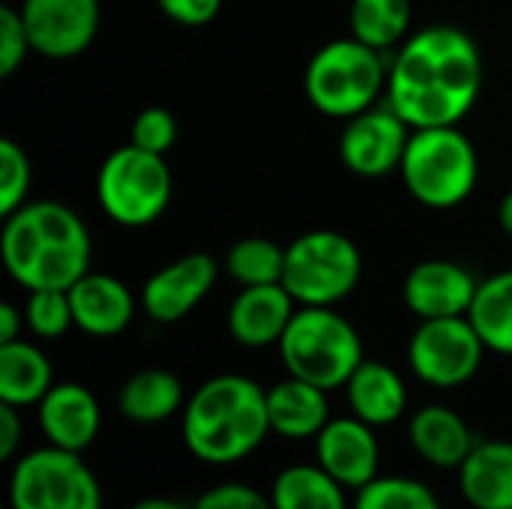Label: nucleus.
Instances as JSON below:
<instances>
[{
  "instance_id": "nucleus-4",
  "label": "nucleus",
  "mask_w": 512,
  "mask_h": 509,
  "mask_svg": "<svg viewBox=\"0 0 512 509\" xmlns=\"http://www.w3.org/2000/svg\"><path fill=\"white\" fill-rule=\"evenodd\" d=\"M387 78L390 66L384 60V51L345 36L321 45L312 54L303 87L312 108L336 120H351L378 105L381 96H387Z\"/></svg>"
},
{
  "instance_id": "nucleus-3",
  "label": "nucleus",
  "mask_w": 512,
  "mask_h": 509,
  "mask_svg": "<svg viewBox=\"0 0 512 509\" xmlns=\"http://www.w3.org/2000/svg\"><path fill=\"white\" fill-rule=\"evenodd\" d=\"M183 444L204 465H234L249 459L270 429L267 390L246 375H216L204 381L183 408Z\"/></svg>"
},
{
  "instance_id": "nucleus-26",
  "label": "nucleus",
  "mask_w": 512,
  "mask_h": 509,
  "mask_svg": "<svg viewBox=\"0 0 512 509\" xmlns=\"http://www.w3.org/2000/svg\"><path fill=\"white\" fill-rule=\"evenodd\" d=\"M468 318L489 351L512 357V270L480 282Z\"/></svg>"
},
{
  "instance_id": "nucleus-24",
  "label": "nucleus",
  "mask_w": 512,
  "mask_h": 509,
  "mask_svg": "<svg viewBox=\"0 0 512 509\" xmlns=\"http://www.w3.org/2000/svg\"><path fill=\"white\" fill-rule=\"evenodd\" d=\"M117 408L129 423L156 426L171 420L183 405V384L168 369H141L117 393Z\"/></svg>"
},
{
  "instance_id": "nucleus-21",
  "label": "nucleus",
  "mask_w": 512,
  "mask_h": 509,
  "mask_svg": "<svg viewBox=\"0 0 512 509\" xmlns=\"http://www.w3.org/2000/svg\"><path fill=\"white\" fill-rule=\"evenodd\" d=\"M267 411H270V429L291 441L318 438V432L330 423L327 390L294 375H288L285 381L267 390Z\"/></svg>"
},
{
  "instance_id": "nucleus-28",
  "label": "nucleus",
  "mask_w": 512,
  "mask_h": 509,
  "mask_svg": "<svg viewBox=\"0 0 512 509\" xmlns=\"http://www.w3.org/2000/svg\"><path fill=\"white\" fill-rule=\"evenodd\" d=\"M225 273L240 288L276 285L285 273V249L270 237H243L225 255Z\"/></svg>"
},
{
  "instance_id": "nucleus-15",
  "label": "nucleus",
  "mask_w": 512,
  "mask_h": 509,
  "mask_svg": "<svg viewBox=\"0 0 512 509\" xmlns=\"http://www.w3.org/2000/svg\"><path fill=\"white\" fill-rule=\"evenodd\" d=\"M477 288L480 282L468 267L447 258H432L411 267L402 285V300L420 321L459 318L471 312Z\"/></svg>"
},
{
  "instance_id": "nucleus-31",
  "label": "nucleus",
  "mask_w": 512,
  "mask_h": 509,
  "mask_svg": "<svg viewBox=\"0 0 512 509\" xmlns=\"http://www.w3.org/2000/svg\"><path fill=\"white\" fill-rule=\"evenodd\" d=\"M30 180L33 171L24 147L12 138H0V216H9L21 204H27Z\"/></svg>"
},
{
  "instance_id": "nucleus-35",
  "label": "nucleus",
  "mask_w": 512,
  "mask_h": 509,
  "mask_svg": "<svg viewBox=\"0 0 512 509\" xmlns=\"http://www.w3.org/2000/svg\"><path fill=\"white\" fill-rule=\"evenodd\" d=\"M156 6L183 27H204L219 15L222 0H156Z\"/></svg>"
},
{
  "instance_id": "nucleus-37",
  "label": "nucleus",
  "mask_w": 512,
  "mask_h": 509,
  "mask_svg": "<svg viewBox=\"0 0 512 509\" xmlns=\"http://www.w3.org/2000/svg\"><path fill=\"white\" fill-rule=\"evenodd\" d=\"M24 327V309L18 312L12 303H0V345L15 342Z\"/></svg>"
},
{
  "instance_id": "nucleus-23",
  "label": "nucleus",
  "mask_w": 512,
  "mask_h": 509,
  "mask_svg": "<svg viewBox=\"0 0 512 509\" xmlns=\"http://www.w3.org/2000/svg\"><path fill=\"white\" fill-rule=\"evenodd\" d=\"M54 387L51 360L30 342L15 339L0 345V402L12 408H30Z\"/></svg>"
},
{
  "instance_id": "nucleus-22",
  "label": "nucleus",
  "mask_w": 512,
  "mask_h": 509,
  "mask_svg": "<svg viewBox=\"0 0 512 509\" xmlns=\"http://www.w3.org/2000/svg\"><path fill=\"white\" fill-rule=\"evenodd\" d=\"M459 486L474 509H512V441H477L459 468Z\"/></svg>"
},
{
  "instance_id": "nucleus-8",
  "label": "nucleus",
  "mask_w": 512,
  "mask_h": 509,
  "mask_svg": "<svg viewBox=\"0 0 512 509\" xmlns=\"http://www.w3.org/2000/svg\"><path fill=\"white\" fill-rule=\"evenodd\" d=\"M174 180L165 156L135 144L108 153L96 174V195L105 216L123 228L153 225L171 204Z\"/></svg>"
},
{
  "instance_id": "nucleus-32",
  "label": "nucleus",
  "mask_w": 512,
  "mask_h": 509,
  "mask_svg": "<svg viewBox=\"0 0 512 509\" xmlns=\"http://www.w3.org/2000/svg\"><path fill=\"white\" fill-rule=\"evenodd\" d=\"M174 141H177V120L168 108L150 105V108L138 111V117L132 120L129 144H135L147 153L165 156L174 147Z\"/></svg>"
},
{
  "instance_id": "nucleus-9",
  "label": "nucleus",
  "mask_w": 512,
  "mask_h": 509,
  "mask_svg": "<svg viewBox=\"0 0 512 509\" xmlns=\"http://www.w3.org/2000/svg\"><path fill=\"white\" fill-rule=\"evenodd\" d=\"M9 509H102V486L81 453L48 444L15 462Z\"/></svg>"
},
{
  "instance_id": "nucleus-34",
  "label": "nucleus",
  "mask_w": 512,
  "mask_h": 509,
  "mask_svg": "<svg viewBox=\"0 0 512 509\" xmlns=\"http://www.w3.org/2000/svg\"><path fill=\"white\" fill-rule=\"evenodd\" d=\"M192 509H276L270 495L246 486V483H222L207 489Z\"/></svg>"
},
{
  "instance_id": "nucleus-7",
  "label": "nucleus",
  "mask_w": 512,
  "mask_h": 509,
  "mask_svg": "<svg viewBox=\"0 0 512 509\" xmlns=\"http://www.w3.org/2000/svg\"><path fill=\"white\" fill-rule=\"evenodd\" d=\"M360 279L363 255L357 243L339 231H306L285 249L282 285L297 306H336L357 291Z\"/></svg>"
},
{
  "instance_id": "nucleus-1",
  "label": "nucleus",
  "mask_w": 512,
  "mask_h": 509,
  "mask_svg": "<svg viewBox=\"0 0 512 509\" xmlns=\"http://www.w3.org/2000/svg\"><path fill=\"white\" fill-rule=\"evenodd\" d=\"M483 90V54L456 24H429L411 33L387 78V102L411 129L459 126Z\"/></svg>"
},
{
  "instance_id": "nucleus-38",
  "label": "nucleus",
  "mask_w": 512,
  "mask_h": 509,
  "mask_svg": "<svg viewBox=\"0 0 512 509\" xmlns=\"http://www.w3.org/2000/svg\"><path fill=\"white\" fill-rule=\"evenodd\" d=\"M129 509H192V507H186V504H180V501H171V498H144V501L132 504Z\"/></svg>"
},
{
  "instance_id": "nucleus-19",
  "label": "nucleus",
  "mask_w": 512,
  "mask_h": 509,
  "mask_svg": "<svg viewBox=\"0 0 512 509\" xmlns=\"http://www.w3.org/2000/svg\"><path fill=\"white\" fill-rule=\"evenodd\" d=\"M414 453L435 468H462L477 447L468 423L447 405H426L408 423Z\"/></svg>"
},
{
  "instance_id": "nucleus-10",
  "label": "nucleus",
  "mask_w": 512,
  "mask_h": 509,
  "mask_svg": "<svg viewBox=\"0 0 512 509\" xmlns=\"http://www.w3.org/2000/svg\"><path fill=\"white\" fill-rule=\"evenodd\" d=\"M486 345L474 330L468 315L459 318H432L420 321L408 342L411 372L438 390H456L468 384L486 357Z\"/></svg>"
},
{
  "instance_id": "nucleus-11",
  "label": "nucleus",
  "mask_w": 512,
  "mask_h": 509,
  "mask_svg": "<svg viewBox=\"0 0 512 509\" xmlns=\"http://www.w3.org/2000/svg\"><path fill=\"white\" fill-rule=\"evenodd\" d=\"M411 126L390 105H372L369 111L351 117L339 138V156L345 168L357 177L378 180L402 168Z\"/></svg>"
},
{
  "instance_id": "nucleus-20",
  "label": "nucleus",
  "mask_w": 512,
  "mask_h": 509,
  "mask_svg": "<svg viewBox=\"0 0 512 509\" xmlns=\"http://www.w3.org/2000/svg\"><path fill=\"white\" fill-rule=\"evenodd\" d=\"M345 393L351 414L375 429L399 423L408 408V387L402 375L378 360H363L345 384Z\"/></svg>"
},
{
  "instance_id": "nucleus-16",
  "label": "nucleus",
  "mask_w": 512,
  "mask_h": 509,
  "mask_svg": "<svg viewBox=\"0 0 512 509\" xmlns=\"http://www.w3.org/2000/svg\"><path fill=\"white\" fill-rule=\"evenodd\" d=\"M39 429L51 447L84 453L102 429L96 396L84 384H54L36 405Z\"/></svg>"
},
{
  "instance_id": "nucleus-2",
  "label": "nucleus",
  "mask_w": 512,
  "mask_h": 509,
  "mask_svg": "<svg viewBox=\"0 0 512 509\" xmlns=\"http://www.w3.org/2000/svg\"><path fill=\"white\" fill-rule=\"evenodd\" d=\"M0 252L6 273L27 291H69L90 270V231L60 201H27L3 216Z\"/></svg>"
},
{
  "instance_id": "nucleus-13",
  "label": "nucleus",
  "mask_w": 512,
  "mask_h": 509,
  "mask_svg": "<svg viewBox=\"0 0 512 509\" xmlns=\"http://www.w3.org/2000/svg\"><path fill=\"white\" fill-rule=\"evenodd\" d=\"M219 264L207 252H189L165 267H159L141 291V303L150 321L177 324L213 291Z\"/></svg>"
},
{
  "instance_id": "nucleus-6",
  "label": "nucleus",
  "mask_w": 512,
  "mask_h": 509,
  "mask_svg": "<svg viewBox=\"0 0 512 509\" xmlns=\"http://www.w3.org/2000/svg\"><path fill=\"white\" fill-rule=\"evenodd\" d=\"M399 174L414 201L432 210H453L474 195L480 156L459 126L411 129Z\"/></svg>"
},
{
  "instance_id": "nucleus-25",
  "label": "nucleus",
  "mask_w": 512,
  "mask_h": 509,
  "mask_svg": "<svg viewBox=\"0 0 512 509\" xmlns=\"http://www.w3.org/2000/svg\"><path fill=\"white\" fill-rule=\"evenodd\" d=\"M270 501L276 509H348L345 486L318 462L279 471L270 486Z\"/></svg>"
},
{
  "instance_id": "nucleus-36",
  "label": "nucleus",
  "mask_w": 512,
  "mask_h": 509,
  "mask_svg": "<svg viewBox=\"0 0 512 509\" xmlns=\"http://www.w3.org/2000/svg\"><path fill=\"white\" fill-rule=\"evenodd\" d=\"M21 408H12V405H3L0 402V462H9L21 444V417H18Z\"/></svg>"
},
{
  "instance_id": "nucleus-5",
  "label": "nucleus",
  "mask_w": 512,
  "mask_h": 509,
  "mask_svg": "<svg viewBox=\"0 0 512 509\" xmlns=\"http://www.w3.org/2000/svg\"><path fill=\"white\" fill-rule=\"evenodd\" d=\"M276 348L288 375L327 393L345 387L366 360L357 327L333 306H300Z\"/></svg>"
},
{
  "instance_id": "nucleus-39",
  "label": "nucleus",
  "mask_w": 512,
  "mask_h": 509,
  "mask_svg": "<svg viewBox=\"0 0 512 509\" xmlns=\"http://www.w3.org/2000/svg\"><path fill=\"white\" fill-rule=\"evenodd\" d=\"M498 222H501L504 234L512 237V189L501 198V204H498Z\"/></svg>"
},
{
  "instance_id": "nucleus-12",
  "label": "nucleus",
  "mask_w": 512,
  "mask_h": 509,
  "mask_svg": "<svg viewBox=\"0 0 512 509\" xmlns=\"http://www.w3.org/2000/svg\"><path fill=\"white\" fill-rule=\"evenodd\" d=\"M18 9L33 54L48 60H72L84 54L102 21L99 0H21Z\"/></svg>"
},
{
  "instance_id": "nucleus-27",
  "label": "nucleus",
  "mask_w": 512,
  "mask_h": 509,
  "mask_svg": "<svg viewBox=\"0 0 512 509\" xmlns=\"http://www.w3.org/2000/svg\"><path fill=\"white\" fill-rule=\"evenodd\" d=\"M411 15V0H351L348 27L354 39L372 45L375 51H390L411 36Z\"/></svg>"
},
{
  "instance_id": "nucleus-29",
  "label": "nucleus",
  "mask_w": 512,
  "mask_h": 509,
  "mask_svg": "<svg viewBox=\"0 0 512 509\" xmlns=\"http://www.w3.org/2000/svg\"><path fill=\"white\" fill-rule=\"evenodd\" d=\"M354 509H441L435 492L408 477H378L357 492Z\"/></svg>"
},
{
  "instance_id": "nucleus-14",
  "label": "nucleus",
  "mask_w": 512,
  "mask_h": 509,
  "mask_svg": "<svg viewBox=\"0 0 512 509\" xmlns=\"http://www.w3.org/2000/svg\"><path fill=\"white\" fill-rule=\"evenodd\" d=\"M318 465L336 477L345 489H366L378 480L381 471V447L375 438V426L360 417H336L315 438Z\"/></svg>"
},
{
  "instance_id": "nucleus-30",
  "label": "nucleus",
  "mask_w": 512,
  "mask_h": 509,
  "mask_svg": "<svg viewBox=\"0 0 512 509\" xmlns=\"http://www.w3.org/2000/svg\"><path fill=\"white\" fill-rule=\"evenodd\" d=\"M24 324L39 339H48V342L60 339L75 324L69 291H60V288L30 291V297L24 303Z\"/></svg>"
},
{
  "instance_id": "nucleus-33",
  "label": "nucleus",
  "mask_w": 512,
  "mask_h": 509,
  "mask_svg": "<svg viewBox=\"0 0 512 509\" xmlns=\"http://www.w3.org/2000/svg\"><path fill=\"white\" fill-rule=\"evenodd\" d=\"M33 54L18 6H0V78L15 75L24 57Z\"/></svg>"
},
{
  "instance_id": "nucleus-17",
  "label": "nucleus",
  "mask_w": 512,
  "mask_h": 509,
  "mask_svg": "<svg viewBox=\"0 0 512 509\" xmlns=\"http://www.w3.org/2000/svg\"><path fill=\"white\" fill-rule=\"evenodd\" d=\"M294 312L297 300L282 282L243 288L228 309V333L243 348H270L279 345Z\"/></svg>"
},
{
  "instance_id": "nucleus-18",
  "label": "nucleus",
  "mask_w": 512,
  "mask_h": 509,
  "mask_svg": "<svg viewBox=\"0 0 512 509\" xmlns=\"http://www.w3.org/2000/svg\"><path fill=\"white\" fill-rule=\"evenodd\" d=\"M72 318L75 327L96 339L120 336L135 318V297L132 291L108 273H84L72 288Z\"/></svg>"
}]
</instances>
